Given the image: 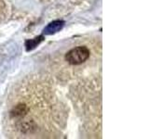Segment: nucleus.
<instances>
[{"label":"nucleus","instance_id":"f257e3e1","mask_svg":"<svg viewBox=\"0 0 149 139\" xmlns=\"http://www.w3.org/2000/svg\"><path fill=\"white\" fill-rule=\"evenodd\" d=\"M90 58V50L86 46H77L68 51L65 55L66 61L71 65H79Z\"/></svg>","mask_w":149,"mask_h":139},{"label":"nucleus","instance_id":"f03ea898","mask_svg":"<svg viewBox=\"0 0 149 139\" xmlns=\"http://www.w3.org/2000/svg\"><path fill=\"white\" fill-rule=\"evenodd\" d=\"M63 26V21H55L53 22L49 23V24L45 28L44 34H52L54 32L60 31Z\"/></svg>","mask_w":149,"mask_h":139}]
</instances>
